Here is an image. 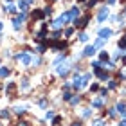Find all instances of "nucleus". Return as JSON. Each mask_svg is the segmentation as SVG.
Masks as SVG:
<instances>
[{
	"label": "nucleus",
	"mask_w": 126,
	"mask_h": 126,
	"mask_svg": "<svg viewBox=\"0 0 126 126\" xmlns=\"http://www.w3.org/2000/svg\"><path fill=\"white\" fill-rule=\"evenodd\" d=\"M15 58L18 60L24 67H29V65H31V61H32V58L29 56V52H20V54H16Z\"/></svg>",
	"instance_id": "nucleus-1"
},
{
	"label": "nucleus",
	"mask_w": 126,
	"mask_h": 126,
	"mask_svg": "<svg viewBox=\"0 0 126 126\" xmlns=\"http://www.w3.org/2000/svg\"><path fill=\"white\" fill-rule=\"evenodd\" d=\"M25 20H27V15H25V13L15 16V18H13V29H15V31H20V27H22V24H24Z\"/></svg>",
	"instance_id": "nucleus-2"
},
{
	"label": "nucleus",
	"mask_w": 126,
	"mask_h": 126,
	"mask_svg": "<svg viewBox=\"0 0 126 126\" xmlns=\"http://www.w3.org/2000/svg\"><path fill=\"white\" fill-rule=\"evenodd\" d=\"M88 20H90V16L87 15V16H81V18H76L72 24H74V27H85L88 24Z\"/></svg>",
	"instance_id": "nucleus-3"
},
{
	"label": "nucleus",
	"mask_w": 126,
	"mask_h": 126,
	"mask_svg": "<svg viewBox=\"0 0 126 126\" xmlns=\"http://www.w3.org/2000/svg\"><path fill=\"white\" fill-rule=\"evenodd\" d=\"M94 72H95V76L99 78L101 81H108V72H106V70H105V68H103V67H99V68H95Z\"/></svg>",
	"instance_id": "nucleus-4"
},
{
	"label": "nucleus",
	"mask_w": 126,
	"mask_h": 126,
	"mask_svg": "<svg viewBox=\"0 0 126 126\" xmlns=\"http://www.w3.org/2000/svg\"><path fill=\"white\" fill-rule=\"evenodd\" d=\"M108 15H110V11H108V7L105 5V7L99 9V13H97V22H105L108 18Z\"/></svg>",
	"instance_id": "nucleus-5"
},
{
	"label": "nucleus",
	"mask_w": 126,
	"mask_h": 126,
	"mask_svg": "<svg viewBox=\"0 0 126 126\" xmlns=\"http://www.w3.org/2000/svg\"><path fill=\"white\" fill-rule=\"evenodd\" d=\"M95 50H97V47H95V45H88V47H85V50H83V56H85V58H92V56L95 54Z\"/></svg>",
	"instance_id": "nucleus-6"
},
{
	"label": "nucleus",
	"mask_w": 126,
	"mask_h": 126,
	"mask_svg": "<svg viewBox=\"0 0 126 126\" xmlns=\"http://www.w3.org/2000/svg\"><path fill=\"white\" fill-rule=\"evenodd\" d=\"M72 87L76 88V90H78V88H83V87H85V83H83V76H78V74H76V78L72 79Z\"/></svg>",
	"instance_id": "nucleus-7"
},
{
	"label": "nucleus",
	"mask_w": 126,
	"mask_h": 126,
	"mask_svg": "<svg viewBox=\"0 0 126 126\" xmlns=\"http://www.w3.org/2000/svg\"><path fill=\"white\" fill-rule=\"evenodd\" d=\"M97 34H99V38H103V40H108V38H110L112 36V29H108V27H103V29H99V32H97Z\"/></svg>",
	"instance_id": "nucleus-8"
},
{
	"label": "nucleus",
	"mask_w": 126,
	"mask_h": 126,
	"mask_svg": "<svg viewBox=\"0 0 126 126\" xmlns=\"http://www.w3.org/2000/svg\"><path fill=\"white\" fill-rule=\"evenodd\" d=\"M115 110H117V113H121V117H126V103L124 101H119L115 105Z\"/></svg>",
	"instance_id": "nucleus-9"
},
{
	"label": "nucleus",
	"mask_w": 126,
	"mask_h": 126,
	"mask_svg": "<svg viewBox=\"0 0 126 126\" xmlns=\"http://www.w3.org/2000/svg\"><path fill=\"white\" fill-rule=\"evenodd\" d=\"M68 70H70V67L65 65V63H63V65H58V67H56V72H58V76H67Z\"/></svg>",
	"instance_id": "nucleus-10"
},
{
	"label": "nucleus",
	"mask_w": 126,
	"mask_h": 126,
	"mask_svg": "<svg viewBox=\"0 0 126 126\" xmlns=\"http://www.w3.org/2000/svg\"><path fill=\"white\" fill-rule=\"evenodd\" d=\"M18 9L22 13H27V11H29V4H27L25 0H18Z\"/></svg>",
	"instance_id": "nucleus-11"
},
{
	"label": "nucleus",
	"mask_w": 126,
	"mask_h": 126,
	"mask_svg": "<svg viewBox=\"0 0 126 126\" xmlns=\"http://www.w3.org/2000/svg\"><path fill=\"white\" fill-rule=\"evenodd\" d=\"M68 15H70V20L74 22L76 18H79V9H78V7H72V9H68Z\"/></svg>",
	"instance_id": "nucleus-12"
},
{
	"label": "nucleus",
	"mask_w": 126,
	"mask_h": 126,
	"mask_svg": "<svg viewBox=\"0 0 126 126\" xmlns=\"http://www.w3.org/2000/svg\"><path fill=\"white\" fill-rule=\"evenodd\" d=\"M60 20L63 22V25H67V24H70V22H72V20H70V15H68V11H65V13H63V15L60 16Z\"/></svg>",
	"instance_id": "nucleus-13"
},
{
	"label": "nucleus",
	"mask_w": 126,
	"mask_h": 126,
	"mask_svg": "<svg viewBox=\"0 0 126 126\" xmlns=\"http://www.w3.org/2000/svg\"><path fill=\"white\" fill-rule=\"evenodd\" d=\"M103 99H105V97H97V99H94L92 101V106L94 108H101L103 105H105V101H103Z\"/></svg>",
	"instance_id": "nucleus-14"
},
{
	"label": "nucleus",
	"mask_w": 126,
	"mask_h": 126,
	"mask_svg": "<svg viewBox=\"0 0 126 126\" xmlns=\"http://www.w3.org/2000/svg\"><path fill=\"white\" fill-rule=\"evenodd\" d=\"M4 11H7V13H11V15H15L16 11H18V7H16V5H13V4H7L4 7Z\"/></svg>",
	"instance_id": "nucleus-15"
},
{
	"label": "nucleus",
	"mask_w": 126,
	"mask_h": 126,
	"mask_svg": "<svg viewBox=\"0 0 126 126\" xmlns=\"http://www.w3.org/2000/svg\"><path fill=\"white\" fill-rule=\"evenodd\" d=\"M50 47H52L54 50H58V49H65V47H67V43H65V42H56V43L50 45Z\"/></svg>",
	"instance_id": "nucleus-16"
},
{
	"label": "nucleus",
	"mask_w": 126,
	"mask_h": 126,
	"mask_svg": "<svg viewBox=\"0 0 126 126\" xmlns=\"http://www.w3.org/2000/svg\"><path fill=\"white\" fill-rule=\"evenodd\" d=\"M50 27H52V29H61V27H63V22H61L60 18H56L52 24H50Z\"/></svg>",
	"instance_id": "nucleus-17"
},
{
	"label": "nucleus",
	"mask_w": 126,
	"mask_h": 126,
	"mask_svg": "<svg viewBox=\"0 0 126 126\" xmlns=\"http://www.w3.org/2000/svg\"><path fill=\"white\" fill-rule=\"evenodd\" d=\"M78 40H79L81 43H87V42H88V34H87V32H79V34H78Z\"/></svg>",
	"instance_id": "nucleus-18"
},
{
	"label": "nucleus",
	"mask_w": 126,
	"mask_h": 126,
	"mask_svg": "<svg viewBox=\"0 0 126 126\" xmlns=\"http://www.w3.org/2000/svg\"><path fill=\"white\" fill-rule=\"evenodd\" d=\"M63 61H65V54H61V56H58V58L54 60V67H58V65H61Z\"/></svg>",
	"instance_id": "nucleus-19"
},
{
	"label": "nucleus",
	"mask_w": 126,
	"mask_h": 126,
	"mask_svg": "<svg viewBox=\"0 0 126 126\" xmlns=\"http://www.w3.org/2000/svg\"><path fill=\"white\" fill-rule=\"evenodd\" d=\"M9 76V68L7 67H0V78H5Z\"/></svg>",
	"instance_id": "nucleus-20"
},
{
	"label": "nucleus",
	"mask_w": 126,
	"mask_h": 126,
	"mask_svg": "<svg viewBox=\"0 0 126 126\" xmlns=\"http://www.w3.org/2000/svg\"><path fill=\"white\" fill-rule=\"evenodd\" d=\"M117 47L121 49V50L126 49V38H121V40H119V42H117Z\"/></svg>",
	"instance_id": "nucleus-21"
},
{
	"label": "nucleus",
	"mask_w": 126,
	"mask_h": 126,
	"mask_svg": "<svg viewBox=\"0 0 126 126\" xmlns=\"http://www.w3.org/2000/svg\"><path fill=\"white\" fill-rule=\"evenodd\" d=\"M79 101H81V97H79V95H72L70 99H68V103H70V105H78Z\"/></svg>",
	"instance_id": "nucleus-22"
},
{
	"label": "nucleus",
	"mask_w": 126,
	"mask_h": 126,
	"mask_svg": "<svg viewBox=\"0 0 126 126\" xmlns=\"http://www.w3.org/2000/svg\"><path fill=\"white\" fill-rule=\"evenodd\" d=\"M105 42H106V40H103V38H97L95 42H94V45H95L97 49H99V47H103V45H105Z\"/></svg>",
	"instance_id": "nucleus-23"
},
{
	"label": "nucleus",
	"mask_w": 126,
	"mask_h": 126,
	"mask_svg": "<svg viewBox=\"0 0 126 126\" xmlns=\"http://www.w3.org/2000/svg\"><path fill=\"white\" fill-rule=\"evenodd\" d=\"M99 58H101V61H108V58H110V56H108L106 50H103V52L99 54Z\"/></svg>",
	"instance_id": "nucleus-24"
},
{
	"label": "nucleus",
	"mask_w": 126,
	"mask_h": 126,
	"mask_svg": "<svg viewBox=\"0 0 126 126\" xmlns=\"http://www.w3.org/2000/svg\"><path fill=\"white\" fill-rule=\"evenodd\" d=\"M43 11H34V13H32V18H43Z\"/></svg>",
	"instance_id": "nucleus-25"
},
{
	"label": "nucleus",
	"mask_w": 126,
	"mask_h": 126,
	"mask_svg": "<svg viewBox=\"0 0 126 126\" xmlns=\"http://www.w3.org/2000/svg\"><path fill=\"white\" fill-rule=\"evenodd\" d=\"M15 112L18 113V115H22V113L25 112V108H24V106H15Z\"/></svg>",
	"instance_id": "nucleus-26"
},
{
	"label": "nucleus",
	"mask_w": 126,
	"mask_h": 126,
	"mask_svg": "<svg viewBox=\"0 0 126 126\" xmlns=\"http://www.w3.org/2000/svg\"><path fill=\"white\" fill-rule=\"evenodd\" d=\"M22 88H24V90L29 88V79H22Z\"/></svg>",
	"instance_id": "nucleus-27"
},
{
	"label": "nucleus",
	"mask_w": 126,
	"mask_h": 126,
	"mask_svg": "<svg viewBox=\"0 0 126 126\" xmlns=\"http://www.w3.org/2000/svg\"><path fill=\"white\" fill-rule=\"evenodd\" d=\"M15 90V83H7V87H5V92H13Z\"/></svg>",
	"instance_id": "nucleus-28"
},
{
	"label": "nucleus",
	"mask_w": 126,
	"mask_h": 126,
	"mask_svg": "<svg viewBox=\"0 0 126 126\" xmlns=\"http://www.w3.org/2000/svg\"><path fill=\"white\" fill-rule=\"evenodd\" d=\"M54 117V112L52 110H47V112H45V119H52Z\"/></svg>",
	"instance_id": "nucleus-29"
},
{
	"label": "nucleus",
	"mask_w": 126,
	"mask_h": 126,
	"mask_svg": "<svg viewBox=\"0 0 126 126\" xmlns=\"http://www.w3.org/2000/svg\"><path fill=\"white\" fill-rule=\"evenodd\" d=\"M61 123V117H52V126H58Z\"/></svg>",
	"instance_id": "nucleus-30"
},
{
	"label": "nucleus",
	"mask_w": 126,
	"mask_h": 126,
	"mask_svg": "<svg viewBox=\"0 0 126 126\" xmlns=\"http://www.w3.org/2000/svg\"><path fill=\"white\" fill-rule=\"evenodd\" d=\"M92 126H105V121H103V119H97V121H95Z\"/></svg>",
	"instance_id": "nucleus-31"
},
{
	"label": "nucleus",
	"mask_w": 126,
	"mask_h": 126,
	"mask_svg": "<svg viewBox=\"0 0 126 126\" xmlns=\"http://www.w3.org/2000/svg\"><path fill=\"white\" fill-rule=\"evenodd\" d=\"M101 67V61H92V68L95 70V68H99Z\"/></svg>",
	"instance_id": "nucleus-32"
},
{
	"label": "nucleus",
	"mask_w": 126,
	"mask_h": 126,
	"mask_svg": "<svg viewBox=\"0 0 126 126\" xmlns=\"http://www.w3.org/2000/svg\"><path fill=\"white\" fill-rule=\"evenodd\" d=\"M108 115H110V117H115V115H117V110H115V108H112V110L108 112Z\"/></svg>",
	"instance_id": "nucleus-33"
},
{
	"label": "nucleus",
	"mask_w": 126,
	"mask_h": 126,
	"mask_svg": "<svg viewBox=\"0 0 126 126\" xmlns=\"http://www.w3.org/2000/svg\"><path fill=\"white\" fill-rule=\"evenodd\" d=\"M36 52H40V54H42V52H45V45H38Z\"/></svg>",
	"instance_id": "nucleus-34"
},
{
	"label": "nucleus",
	"mask_w": 126,
	"mask_h": 126,
	"mask_svg": "<svg viewBox=\"0 0 126 126\" xmlns=\"http://www.w3.org/2000/svg\"><path fill=\"white\" fill-rule=\"evenodd\" d=\"M0 117H5V119H7V117H9V112H7V110H2V112H0Z\"/></svg>",
	"instance_id": "nucleus-35"
},
{
	"label": "nucleus",
	"mask_w": 126,
	"mask_h": 126,
	"mask_svg": "<svg viewBox=\"0 0 126 126\" xmlns=\"http://www.w3.org/2000/svg\"><path fill=\"white\" fill-rule=\"evenodd\" d=\"M83 117H90V108H85L83 110Z\"/></svg>",
	"instance_id": "nucleus-36"
},
{
	"label": "nucleus",
	"mask_w": 126,
	"mask_h": 126,
	"mask_svg": "<svg viewBox=\"0 0 126 126\" xmlns=\"http://www.w3.org/2000/svg\"><path fill=\"white\" fill-rule=\"evenodd\" d=\"M70 97H72V94L65 92V94H63V101H68V99H70Z\"/></svg>",
	"instance_id": "nucleus-37"
},
{
	"label": "nucleus",
	"mask_w": 126,
	"mask_h": 126,
	"mask_svg": "<svg viewBox=\"0 0 126 126\" xmlns=\"http://www.w3.org/2000/svg\"><path fill=\"white\" fill-rule=\"evenodd\" d=\"M72 32H74V29H67V31H65V36H67V38H70V36H72Z\"/></svg>",
	"instance_id": "nucleus-38"
},
{
	"label": "nucleus",
	"mask_w": 126,
	"mask_h": 126,
	"mask_svg": "<svg viewBox=\"0 0 126 126\" xmlns=\"http://www.w3.org/2000/svg\"><path fill=\"white\" fill-rule=\"evenodd\" d=\"M31 65H40V58H32V61H31Z\"/></svg>",
	"instance_id": "nucleus-39"
},
{
	"label": "nucleus",
	"mask_w": 126,
	"mask_h": 126,
	"mask_svg": "<svg viewBox=\"0 0 126 126\" xmlns=\"http://www.w3.org/2000/svg\"><path fill=\"white\" fill-rule=\"evenodd\" d=\"M115 87H117L115 81H110V83H108V88H115Z\"/></svg>",
	"instance_id": "nucleus-40"
},
{
	"label": "nucleus",
	"mask_w": 126,
	"mask_h": 126,
	"mask_svg": "<svg viewBox=\"0 0 126 126\" xmlns=\"http://www.w3.org/2000/svg\"><path fill=\"white\" fill-rule=\"evenodd\" d=\"M95 4H97V0H90V2H88V7H94Z\"/></svg>",
	"instance_id": "nucleus-41"
},
{
	"label": "nucleus",
	"mask_w": 126,
	"mask_h": 126,
	"mask_svg": "<svg viewBox=\"0 0 126 126\" xmlns=\"http://www.w3.org/2000/svg\"><path fill=\"white\" fill-rule=\"evenodd\" d=\"M119 126H126V117L123 119V121H121V123H119Z\"/></svg>",
	"instance_id": "nucleus-42"
},
{
	"label": "nucleus",
	"mask_w": 126,
	"mask_h": 126,
	"mask_svg": "<svg viewBox=\"0 0 126 126\" xmlns=\"http://www.w3.org/2000/svg\"><path fill=\"white\" fill-rule=\"evenodd\" d=\"M117 0H108V5H112V4H115Z\"/></svg>",
	"instance_id": "nucleus-43"
},
{
	"label": "nucleus",
	"mask_w": 126,
	"mask_h": 126,
	"mask_svg": "<svg viewBox=\"0 0 126 126\" xmlns=\"http://www.w3.org/2000/svg\"><path fill=\"white\" fill-rule=\"evenodd\" d=\"M25 2L29 4V5H32V4H34V0H25Z\"/></svg>",
	"instance_id": "nucleus-44"
},
{
	"label": "nucleus",
	"mask_w": 126,
	"mask_h": 126,
	"mask_svg": "<svg viewBox=\"0 0 126 126\" xmlns=\"http://www.w3.org/2000/svg\"><path fill=\"white\" fill-rule=\"evenodd\" d=\"M72 126H83V124H81V123H74Z\"/></svg>",
	"instance_id": "nucleus-45"
},
{
	"label": "nucleus",
	"mask_w": 126,
	"mask_h": 126,
	"mask_svg": "<svg viewBox=\"0 0 126 126\" xmlns=\"http://www.w3.org/2000/svg\"><path fill=\"white\" fill-rule=\"evenodd\" d=\"M2 27H4V25H2V22H0V31H2Z\"/></svg>",
	"instance_id": "nucleus-46"
},
{
	"label": "nucleus",
	"mask_w": 126,
	"mask_h": 126,
	"mask_svg": "<svg viewBox=\"0 0 126 126\" xmlns=\"http://www.w3.org/2000/svg\"><path fill=\"white\" fill-rule=\"evenodd\" d=\"M4 2H7V4H11V0H4Z\"/></svg>",
	"instance_id": "nucleus-47"
},
{
	"label": "nucleus",
	"mask_w": 126,
	"mask_h": 126,
	"mask_svg": "<svg viewBox=\"0 0 126 126\" xmlns=\"http://www.w3.org/2000/svg\"><path fill=\"white\" fill-rule=\"evenodd\" d=\"M79 2H83V0H79Z\"/></svg>",
	"instance_id": "nucleus-48"
},
{
	"label": "nucleus",
	"mask_w": 126,
	"mask_h": 126,
	"mask_svg": "<svg viewBox=\"0 0 126 126\" xmlns=\"http://www.w3.org/2000/svg\"><path fill=\"white\" fill-rule=\"evenodd\" d=\"M0 63H2V61H0Z\"/></svg>",
	"instance_id": "nucleus-49"
},
{
	"label": "nucleus",
	"mask_w": 126,
	"mask_h": 126,
	"mask_svg": "<svg viewBox=\"0 0 126 126\" xmlns=\"http://www.w3.org/2000/svg\"><path fill=\"white\" fill-rule=\"evenodd\" d=\"M124 38H126V36H124Z\"/></svg>",
	"instance_id": "nucleus-50"
}]
</instances>
